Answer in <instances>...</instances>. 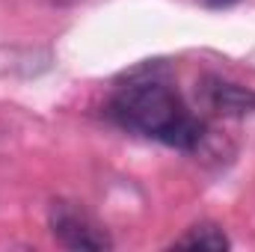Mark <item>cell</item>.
<instances>
[{
	"label": "cell",
	"mask_w": 255,
	"mask_h": 252,
	"mask_svg": "<svg viewBox=\"0 0 255 252\" xmlns=\"http://www.w3.org/2000/svg\"><path fill=\"white\" fill-rule=\"evenodd\" d=\"M202 92H205V104L220 116H247L255 110V89L250 86L211 77Z\"/></svg>",
	"instance_id": "3957f363"
},
{
	"label": "cell",
	"mask_w": 255,
	"mask_h": 252,
	"mask_svg": "<svg viewBox=\"0 0 255 252\" xmlns=\"http://www.w3.org/2000/svg\"><path fill=\"white\" fill-rule=\"evenodd\" d=\"M208 6H232V3H238V0H205Z\"/></svg>",
	"instance_id": "5b68a950"
},
{
	"label": "cell",
	"mask_w": 255,
	"mask_h": 252,
	"mask_svg": "<svg viewBox=\"0 0 255 252\" xmlns=\"http://www.w3.org/2000/svg\"><path fill=\"white\" fill-rule=\"evenodd\" d=\"M48 226L54 241L74 252H101L113 250V241L107 235V229L80 205V202H68L57 199L48 211Z\"/></svg>",
	"instance_id": "7a4b0ae2"
},
{
	"label": "cell",
	"mask_w": 255,
	"mask_h": 252,
	"mask_svg": "<svg viewBox=\"0 0 255 252\" xmlns=\"http://www.w3.org/2000/svg\"><path fill=\"white\" fill-rule=\"evenodd\" d=\"M110 116L122 127L154 136L172 148L196 151L205 136V122L184 110L175 89L160 77H130L116 89L110 101Z\"/></svg>",
	"instance_id": "6da1fadb"
},
{
	"label": "cell",
	"mask_w": 255,
	"mask_h": 252,
	"mask_svg": "<svg viewBox=\"0 0 255 252\" xmlns=\"http://www.w3.org/2000/svg\"><path fill=\"white\" fill-rule=\"evenodd\" d=\"M178 250H211V252H226L232 247V241L226 238V232L217 223H196L190 226L181 238H175Z\"/></svg>",
	"instance_id": "277c9868"
}]
</instances>
